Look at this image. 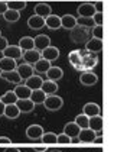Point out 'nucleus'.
<instances>
[{
  "label": "nucleus",
  "mask_w": 114,
  "mask_h": 152,
  "mask_svg": "<svg viewBox=\"0 0 114 152\" xmlns=\"http://www.w3.org/2000/svg\"><path fill=\"white\" fill-rule=\"evenodd\" d=\"M3 55L12 59H19L22 57V49L17 45H7V48L3 51Z\"/></svg>",
  "instance_id": "16"
},
{
  "label": "nucleus",
  "mask_w": 114,
  "mask_h": 152,
  "mask_svg": "<svg viewBox=\"0 0 114 152\" xmlns=\"http://www.w3.org/2000/svg\"><path fill=\"white\" fill-rule=\"evenodd\" d=\"M95 136H97V133L94 130H91L90 128H85V129H81L77 138H78V140L81 143H92L94 139H95Z\"/></svg>",
  "instance_id": "6"
},
{
  "label": "nucleus",
  "mask_w": 114,
  "mask_h": 152,
  "mask_svg": "<svg viewBox=\"0 0 114 152\" xmlns=\"http://www.w3.org/2000/svg\"><path fill=\"white\" fill-rule=\"evenodd\" d=\"M92 38H95V39H100V41H103V26H100V25H95L94 28H92Z\"/></svg>",
  "instance_id": "39"
},
{
  "label": "nucleus",
  "mask_w": 114,
  "mask_h": 152,
  "mask_svg": "<svg viewBox=\"0 0 114 152\" xmlns=\"http://www.w3.org/2000/svg\"><path fill=\"white\" fill-rule=\"evenodd\" d=\"M94 143H103V138H101V136H95Z\"/></svg>",
  "instance_id": "48"
},
{
  "label": "nucleus",
  "mask_w": 114,
  "mask_h": 152,
  "mask_svg": "<svg viewBox=\"0 0 114 152\" xmlns=\"http://www.w3.org/2000/svg\"><path fill=\"white\" fill-rule=\"evenodd\" d=\"M9 45V41L4 38V36H0V52H3Z\"/></svg>",
  "instance_id": "42"
},
{
  "label": "nucleus",
  "mask_w": 114,
  "mask_h": 152,
  "mask_svg": "<svg viewBox=\"0 0 114 152\" xmlns=\"http://www.w3.org/2000/svg\"><path fill=\"white\" fill-rule=\"evenodd\" d=\"M20 58H23V62H26V64H30V65H33L35 62L38 61V59H41L42 57H41V52L38 51V49H29V51H25V52H22V57Z\"/></svg>",
  "instance_id": "7"
},
{
  "label": "nucleus",
  "mask_w": 114,
  "mask_h": 152,
  "mask_svg": "<svg viewBox=\"0 0 114 152\" xmlns=\"http://www.w3.org/2000/svg\"><path fill=\"white\" fill-rule=\"evenodd\" d=\"M46 151H48L46 146H41V148H36V146H35L33 148V152H46Z\"/></svg>",
  "instance_id": "45"
},
{
  "label": "nucleus",
  "mask_w": 114,
  "mask_h": 152,
  "mask_svg": "<svg viewBox=\"0 0 114 152\" xmlns=\"http://www.w3.org/2000/svg\"><path fill=\"white\" fill-rule=\"evenodd\" d=\"M4 106L6 104H3V103L0 102V116H3V113H4Z\"/></svg>",
  "instance_id": "49"
},
{
  "label": "nucleus",
  "mask_w": 114,
  "mask_h": 152,
  "mask_svg": "<svg viewBox=\"0 0 114 152\" xmlns=\"http://www.w3.org/2000/svg\"><path fill=\"white\" fill-rule=\"evenodd\" d=\"M33 42H35V49H38L39 52L44 51L45 48H48L51 45V39L48 35H38L36 38H33Z\"/></svg>",
  "instance_id": "12"
},
{
  "label": "nucleus",
  "mask_w": 114,
  "mask_h": 152,
  "mask_svg": "<svg viewBox=\"0 0 114 152\" xmlns=\"http://www.w3.org/2000/svg\"><path fill=\"white\" fill-rule=\"evenodd\" d=\"M77 125H78V128L80 129H85L88 128V117L85 116L84 113H81V115H78V116L75 117V120H74Z\"/></svg>",
  "instance_id": "37"
},
{
  "label": "nucleus",
  "mask_w": 114,
  "mask_h": 152,
  "mask_svg": "<svg viewBox=\"0 0 114 152\" xmlns=\"http://www.w3.org/2000/svg\"><path fill=\"white\" fill-rule=\"evenodd\" d=\"M42 77L41 75H38V74H33L32 77H29V78H26L25 80V86L26 87H29L30 90H38V88H41V86H42Z\"/></svg>",
  "instance_id": "17"
},
{
  "label": "nucleus",
  "mask_w": 114,
  "mask_h": 152,
  "mask_svg": "<svg viewBox=\"0 0 114 152\" xmlns=\"http://www.w3.org/2000/svg\"><path fill=\"white\" fill-rule=\"evenodd\" d=\"M16 106H17V109H19V112H20V113H29V112H32V110L35 109L33 102H32L30 99L17 100V102H16Z\"/></svg>",
  "instance_id": "24"
},
{
  "label": "nucleus",
  "mask_w": 114,
  "mask_h": 152,
  "mask_svg": "<svg viewBox=\"0 0 114 152\" xmlns=\"http://www.w3.org/2000/svg\"><path fill=\"white\" fill-rule=\"evenodd\" d=\"M16 67H17L16 59L7 58V57L0 58V72H3V71H13L16 70Z\"/></svg>",
  "instance_id": "21"
},
{
  "label": "nucleus",
  "mask_w": 114,
  "mask_h": 152,
  "mask_svg": "<svg viewBox=\"0 0 114 152\" xmlns=\"http://www.w3.org/2000/svg\"><path fill=\"white\" fill-rule=\"evenodd\" d=\"M3 18H4V20H6V22H9V23H15V22H17V20L20 19V15H19V12H16V10L7 9L6 12L3 13Z\"/></svg>",
  "instance_id": "32"
},
{
  "label": "nucleus",
  "mask_w": 114,
  "mask_h": 152,
  "mask_svg": "<svg viewBox=\"0 0 114 152\" xmlns=\"http://www.w3.org/2000/svg\"><path fill=\"white\" fill-rule=\"evenodd\" d=\"M28 26H29L30 29L39 31V29H42V28L45 26V19L41 18V16H38V15H33V16H30V18L28 19Z\"/></svg>",
  "instance_id": "18"
},
{
  "label": "nucleus",
  "mask_w": 114,
  "mask_h": 152,
  "mask_svg": "<svg viewBox=\"0 0 114 152\" xmlns=\"http://www.w3.org/2000/svg\"><path fill=\"white\" fill-rule=\"evenodd\" d=\"M90 39V29L84 28V26H75L74 29H71V41L75 44H82L87 42Z\"/></svg>",
  "instance_id": "1"
},
{
  "label": "nucleus",
  "mask_w": 114,
  "mask_h": 152,
  "mask_svg": "<svg viewBox=\"0 0 114 152\" xmlns=\"http://www.w3.org/2000/svg\"><path fill=\"white\" fill-rule=\"evenodd\" d=\"M100 152H101V151H100Z\"/></svg>",
  "instance_id": "52"
},
{
  "label": "nucleus",
  "mask_w": 114,
  "mask_h": 152,
  "mask_svg": "<svg viewBox=\"0 0 114 152\" xmlns=\"http://www.w3.org/2000/svg\"><path fill=\"white\" fill-rule=\"evenodd\" d=\"M41 140L44 143H46V145L48 143H57V133H54V132H44Z\"/></svg>",
  "instance_id": "35"
},
{
  "label": "nucleus",
  "mask_w": 114,
  "mask_h": 152,
  "mask_svg": "<svg viewBox=\"0 0 114 152\" xmlns=\"http://www.w3.org/2000/svg\"><path fill=\"white\" fill-rule=\"evenodd\" d=\"M20 115V112H19V109H17V106L16 103H13V104H6L4 106V113H3V116H6L7 119H17Z\"/></svg>",
  "instance_id": "29"
},
{
  "label": "nucleus",
  "mask_w": 114,
  "mask_h": 152,
  "mask_svg": "<svg viewBox=\"0 0 114 152\" xmlns=\"http://www.w3.org/2000/svg\"><path fill=\"white\" fill-rule=\"evenodd\" d=\"M45 26L51 31H58L61 28V18L57 15H49L45 18Z\"/></svg>",
  "instance_id": "14"
},
{
  "label": "nucleus",
  "mask_w": 114,
  "mask_h": 152,
  "mask_svg": "<svg viewBox=\"0 0 114 152\" xmlns=\"http://www.w3.org/2000/svg\"><path fill=\"white\" fill-rule=\"evenodd\" d=\"M41 90L46 94V96H51V94H55L58 90V84L57 81H51V80H44L42 86H41Z\"/></svg>",
  "instance_id": "28"
},
{
  "label": "nucleus",
  "mask_w": 114,
  "mask_h": 152,
  "mask_svg": "<svg viewBox=\"0 0 114 152\" xmlns=\"http://www.w3.org/2000/svg\"><path fill=\"white\" fill-rule=\"evenodd\" d=\"M32 102H33V104H42L44 102H45L46 99V94L41 90V88H38V90H32V93H30V97H29Z\"/></svg>",
  "instance_id": "31"
},
{
  "label": "nucleus",
  "mask_w": 114,
  "mask_h": 152,
  "mask_svg": "<svg viewBox=\"0 0 114 152\" xmlns=\"http://www.w3.org/2000/svg\"><path fill=\"white\" fill-rule=\"evenodd\" d=\"M0 143H12V140L10 138H7V136H0Z\"/></svg>",
  "instance_id": "44"
},
{
  "label": "nucleus",
  "mask_w": 114,
  "mask_h": 152,
  "mask_svg": "<svg viewBox=\"0 0 114 152\" xmlns=\"http://www.w3.org/2000/svg\"><path fill=\"white\" fill-rule=\"evenodd\" d=\"M7 9H12V10H16V12H20L26 7V1H22V0H13V1H7Z\"/></svg>",
  "instance_id": "34"
},
{
  "label": "nucleus",
  "mask_w": 114,
  "mask_h": 152,
  "mask_svg": "<svg viewBox=\"0 0 114 152\" xmlns=\"http://www.w3.org/2000/svg\"><path fill=\"white\" fill-rule=\"evenodd\" d=\"M80 130L81 129L78 128V125H77L75 122H69V123H67V125L64 126V132H62V133H65L67 136H69V138L72 139V138H77V136H78Z\"/></svg>",
  "instance_id": "27"
},
{
  "label": "nucleus",
  "mask_w": 114,
  "mask_h": 152,
  "mask_svg": "<svg viewBox=\"0 0 114 152\" xmlns=\"http://www.w3.org/2000/svg\"><path fill=\"white\" fill-rule=\"evenodd\" d=\"M100 112H101V109H100V106L97 103H87L82 107V113L87 117L97 116V115H100Z\"/></svg>",
  "instance_id": "23"
},
{
  "label": "nucleus",
  "mask_w": 114,
  "mask_h": 152,
  "mask_svg": "<svg viewBox=\"0 0 114 152\" xmlns=\"http://www.w3.org/2000/svg\"><path fill=\"white\" fill-rule=\"evenodd\" d=\"M35 15H38V16H41V18L45 19L46 16L52 15V7L48 3H42L41 1V3L35 4Z\"/></svg>",
  "instance_id": "15"
},
{
  "label": "nucleus",
  "mask_w": 114,
  "mask_h": 152,
  "mask_svg": "<svg viewBox=\"0 0 114 152\" xmlns=\"http://www.w3.org/2000/svg\"><path fill=\"white\" fill-rule=\"evenodd\" d=\"M42 135H44V129L39 125H30L26 129V136L30 140H41Z\"/></svg>",
  "instance_id": "9"
},
{
  "label": "nucleus",
  "mask_w": 114,
  "mask_h": 152,
  "mask_svg": "<svg viewBox=\"0 0 114 152\" xmlns=\"http://www.w3.org/2000/svg\"><path fill=\"white\" fill-rule=\"evenodd\" d=\"M77 25L78 26H84V28H88V29H91V28L95 26L92 18H78L77 19Z\"/></svg>",
  "instance_id": "36"
},
{
  "label": "nucleus",
  "mask_w": 114,
  "mask_h": 152,
  "mask_svg": "<svg viewBox=\"0 0 114 152\" xmlns=\"http://www.w3.org/2000/svg\"><path fill=\"white\" fill-rule=\"evenodd\" d=\"M0 102H1L3 104H13V103L17 102V97H16L15 91L10 90V91H6V93L0 97Z\"/></svg>",
  "instance_id": "33"
},
{
  "label": "nucleus",
  "mask_w": 114,
  "mask_h": 152,
  "mask_svg": "<svg viewBox=\"0 0 114 152\" xmlns=\"http://www.w3.org/2000/svg\"><path fill=\"white\" fill-rule=\"evenodd\" d=\"M74 68H75V70H78V71H84V67H82V64H77V65H74Z\"/></svg>",
  "instance_id": "47"
},
{
  "label": "nucleus",
  "mask_w": 114,
  "mask_h": 152,
  "mask_svg": "<svg viewBox=\"0 0 114 152\" xmlns=\"http://www.w3.org/2000/svg\"><path fill=\"white\" fill-rule=\"evenodd\" d=\"M3 152H22L19 148H6Z\"/></svg>",
  "instance_id": "46"
},
{
  "label": "nucleus",
  "mask_w": 114,
  "mask_h": 152,
  "mask_svg": "<svg viewBox=\"0 0 114 152\" xmlns=\"http://www.w3.org/2000/svg\"><path fill=\"white\" fill-rule=\"evenodd\" d=\"M13 91H15V94H16L17 100L29 99V97H30V93H32V90H30L29 87H26L25 84H17V86H16V88H15Z\"/></svg>",
  "instance_id": "19"
},
{
  "label": "nucleus",
  "mask_w": 114,
  "mask_h": 152,
  "mask_svg": "<svg viewBox=\"0 0 114 152\" xmlns=\"http://www.w3.org/2000/svg\"><path fill=\"white\" fill-rule=\"evenodd\" d=\"M17 47L22 49V52L29 51V49H33L35 48L33 38H30V36H23V38H20V41H19V45H17Z\"/></svg>",
  "instance_id": "30"
},
{
  "label": "nucleus",
  "mask_w": 114,
  "mask_h": 152,
  "mask_svg": "<svg viewBox=\"0 0 114 152\" xmlns=\"http://www.w3.org/2000/svg\"><path fill=\"white\" fill-rule=\"evenodd\" d=\"M41 57L46 61H49V62H52V61H55V59L59 58V49L57 47H52V45H49L48 48H45L44 51H41Z\"/></svg>",
  "instance_id": "8"
},
{
  "label": "nucleus",
  "mask_w": 114,
  "mask_h": 152,
  "mask_svg": "<svg viewBox=\"0 0 114 152\" xmlns=\"http://www.w3.org/2000/svg\"><path fill=\"white\" fill-rule=\"evenodd\" d=\"M88 128L91 129V130H94L95 133L97 132H101L103 130V117L100 116V115L88 117Z\"/></svg>",
  "instance_id": "20"
},
{
  "label": "nucleus",
  "mask_w": 114,
  "mask_h": 152,
  "mask_svg": "<svg viewBox=\"0 0 114 152\" xmlns=\"http://www.w3.org/2000/svg\"><path fill=\"white\" fill-rule=\"evenodd\" d=\"M6 10H7V4H6V1H1V0H0V15H3Z\"/></svg>",
  "instance_id": "43"
},
{
  "label": "nucleus",
  "mask_w": 114,
  "mask_h": 152,
  "mask_svg": "<svg viewBox=\"0 0 114 152\" xmlns=\"http://www.w3.org/2000/svg\"><path fill=\"white\" fill-rule=\"evenodd\" d=\"M75 26H77V18L75 16H72V15H64L61 18V28L71 31Z\"/></svg>",
  "instance_id": "22"
},
{
  "label": "nucleus",
  "mask_w": 114,
  "mask_h": 152,
  "mask_svg": "<svg viewBox=\"0 0 114 152\" xmlns=\"http://www.w3.org/2000/svg\"><path fill=\"white\" fill-rule=\"evenodd\" d=\"M92 20H94V23L95 25H100V26H103V12H95V15L92 16Z\"/></svg>",
  "instance_id": "40"
},
{
  "label": "nucleus",
  "mask_w": 114,
  "mask_h": 152,
  "mask_svg": "<svg viewBox=\"0 0 114 152\" xmlns=\"http://www.w3.org/2000/svg\"><path fill=\"white\" fill-rule=\"evenodd\" d=\"M97 62H98V57L94 52H88L85 57L81 58V64L84 67V71H91L97 65Z\"/></svg>",
  "instance_id": "3"
},
{
  "label": "nucleus",
  "mask_w": 114,
  "mask_h": 152,
  "mask_svg": "<svg viewBox=\"0 0 114 152\" xmlns=\"http://www.w3.org/2000/svg\"><path fill=\"white\" fill-rule=\"evenodd\" d=\"M32 67H33V71H35V72H38V74H45L46 71L49 70L52 65H51V62H49V61H46V59L41 58V59H38V61L35 62Z\"/></svg>",
  "instance_id": "25"
},
{
  "label": "nucleus",
  "mask_w": 114,
  "mask_h": 152,
  "mask_svg": "<svg viewBox=\"0 0 114 152\" xmlns=\"http://www.w3.org/2000/svg\"><path fill=\"white\" fill-rule=\"evenodd\" d=\"M45 74H46V77H48V80H51V81H59L64 77V71H62V68H59V67H51Z\"/></svg>",
  "instance_id": "26"
},
{
  "label": "nucleus",
  "mask_w": 114,
  "mask_h": 152,
  "mask_svg": "<svg viewBox=\"0 0 114 152\" xmlns=\"http://www.w3.org/2000/svg\"><path fill=\"white\" fill-rule=\"evenodd\" d=\"M42 104L45 106V109L48 112H58L59 109H62L64 100H62V97H59V96L51 94V96H46L45 102H44Z\"/></svg>",
  "instance_id": "2"
},
{
  "label": "nucleus",
  "mask_w": 114,
  "mask_h": 152,
  "mask_svg": "<svg viewBox=\"0 0 114 152\" xmlns=\"http://www.w3.org/2000/svg\"><path fill=\"white\" fill-rule=\"evenodd\" d=\"M51 152H61V151H59V149H52Z\"/></svg>",
  "instance_id": "50"
},
{
  "label": "nucleus",
  "mask_w": 114,
  "mask_h": 152,
  "mask_svg": "<svg viewBox=\"0 0 114 152\" xmlns=\"http://www.w3.org/2000/svg\"><path fill=\"white\" fill-rule=\"evenodd\" d=\"M0 77H1L4 81L12 83V84H20V81H22V78L19 77V74H17V71L16 70L3 71V72H0Z\"/></svg>",
  "instance_id": "13"
},
{
  "label": "nucleus",
  "mask_w": 114,
  "mask_h": 152,
  "mask_svg": "<svg viewBox=\"0 0 114 152\" xmlns=\"http://www.w3.org/2000/svg\"><path fill=\"white\" fill-rule=\"evenodd\" d=\"M77 12L80 15V18H92L97 10H95V7H94V3L85 1V3H81L80 6H78Z\"/></svg>",
  "instance_id": "4"
},
{
  "label": "nucleus",
  "mask_w": 114,
  "mask_h": 152,
  "mask_svg": "<svg viewBox=\"0 0 114 152\" xmlns=\"http://www.w3.org/2000/svg\"><path fill=\"white\" fill-rule=\"evenodd\" d=\"M16 71H17V74H19V77H20L22 80H26V78L32 77V75L35 74L33 67H32L30 64H26V62H23V64H20V65H17V67H16Z\"/></svg>",
  "instance_id": "10"
},
{
  "label": "nucleus",
  "mask_w": 114,
  "mask_h": 152,
  "mask_svg": "<svg viewBox=\"0 0 114 152\" xmlns=\"http://www.w3.org/2000/svg\"><path fill=\"white\" fill-rule=\"evenodd\" d=\"M57 143H71V138L67 136L65 133L57 135Z\"/></svg>",
  "instance_id": "41"
},
{
  "label": "nucleus",
  "mask_w": 114,
  "mask_h": 152,
  "mask_svg": "<svg viewBox=\"0 0 114 152\" xmlns=\"http://www.w3.org/2000/svg\"><path fill=\"white\" fill-rule=\"evenodd\" d=\"M68 59H69V62H71L72 65L80 64V62H81V55H80V52H78V49L71 51V52L68 54Z\"/></svg>",
  "instance_id": "38"
},
{
  "label": "nucleus",
  "mask_w": 114,
  "mask_h": 152,
  "mask_svg": "<svg viewBox=\"0 0 114 152\" xmlns=\"http://www.w3.org/2000/svg\"><path fill=\"white\" fill-rule=\"evenodd\" d=\"M98 81V77L97 74H94L92 71H82L80 75V83L82 86H87V87H91L94 84H97Z\"/></svg>",
  "instance_id": "5"
},
{
  "label": "nucleus",
  "mask_w": 114,
  "mask_h": 152,
  "mask_svg": "<svg viewBox=\"0 0 114 152\" xmlns=\"http://www.w3.org/2000/svg\"><path fill=\"white\" fill-rule=\"evenodd\" d=\"M101 49H103V41H100V39L90 38V39L85 42V51H88V52L97 54V52H100Z\"/></svg>",
  "instance_id": "11"
},
{
  "label": "nucleus",
  "mask_w": 114,
  "mask_h": 152,
  "mask_svg": "<svg viewBox=\"0 0 114 152\" xmlns=\"http://www.w3.org/2000/svg\"><path fill=\"white\" fill-rule=\"evenodd\" d=\"M0 36H1V32H0Z\"/></svg>",
  "instance_id": "51"
}]
</instances>
